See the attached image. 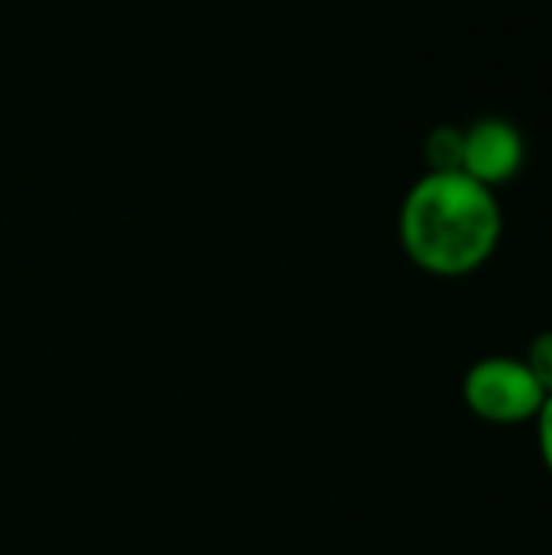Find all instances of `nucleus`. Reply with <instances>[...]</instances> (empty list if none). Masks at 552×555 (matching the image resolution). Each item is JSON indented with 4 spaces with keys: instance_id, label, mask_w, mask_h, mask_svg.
<instances>
[{
    "instance_id": "obj_1",
    "label": "nucleus",
    "mask_w": 552,
    "mask_h": 555,
    "mask_svg": "<svg viewBox=\"0 0 552 555\" xmlns=\"http://www.w3.org/2000/svg\"><path fill=\"white\" fill-rule=\"evenodd\" d=\"M400 247L429 276L478 273L498 250L504 215L498 195L462 172H426L403 195Z\"/></svg>"
},
{
    "instance_id": "obj_3",
    "label": "nucleus",
    "mask_w": 552,
    "mask_h": 555,
    "mask_svg": "<svg viewBox=\"0 0 552 555\" xmlns=\"http://www.w3.org/2000/svg\"><path fill=\"white\" fill-rule=\"evenodd\" d=\"M524 137L504 117H482L462 130V166L459 172L482 182L485 189H498L524 169Z\"/></svg>"
},
{
    "instance_id": "obj_5",
    "label": "nucleus",
    "mask_w": 552,
    "mask_h": 555,
    "mask_svg": "<svg viewBox=\"0 0 552 555\" xmlns=\"http://www.w3.org/2000/svg\"><path fill=\"white\" fill-rule=\"evenodd\" d=\"M524 364L530 367V374L537 377V384H540V390L552 397V328L550 332H540L534 341H530V348H527V354H524Z\"/></svg>"
},
{
    "instance_id": "obj_2",
    "label": "nucleus",
    "mask_w": 552,
    "mask_h": 555,
    "mask_svg": "<svg viewBox=\"0 0 552 555\" xmlns=\"http://www.w3.org/2000/svg\"><path fill=\"white\" fill-rule=\"evenodd\" d=\"M462 400L468 413L488 426H524L537 420L547 393L524 358L491 354L465 371Z\"/></svg>"
},
{
    "instance_id": "obj_6",
    "label": "nucleus",
    "mask_w": 552,
    "mask_h": 555,
    "mask_svg": "<svg viewBox=\"0 0 552 555\" xmlns=\"http://www.w3.org/2000/svg\"><path fill=\"white\" fill-rule=\"evenodd\" d=\"M537 449H540V459L547 465V472L552 475V397L543 400L540 413H537Z\"/></svg>"
},
{
    "instance_id": "obj_4",
    "label": "nucleus",
    "mask_w": 552,
    "mask_h": 555,
    "mask_svg": "<svg viewBox=\"0 0 552 555\" xmlns=\"http://www.w3.org/2000/svg\"><path fill=\"white\" fill-rule=\"evenodd\" d=\"M426 163L429 172H459L462 166V127H436L426 137Z\"/></svg>"
}]
</instances>
